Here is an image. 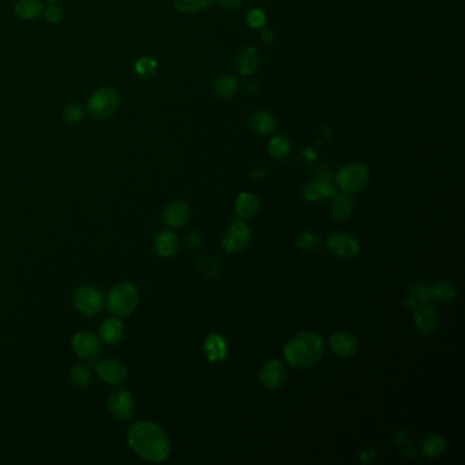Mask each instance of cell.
<instances>
[{"instance_id":"1","label":"cell","mask_w":465,"mask_h":465,"mask_svg":"<svg viewBox=\"0 0 465 465\" xmlns=\"http://www.w3.org/2000/svg\"><path fill=\"white\" fill-rule=\"evenodd\" d=\"M127 442L135 454L153 463L164 461L171 452L167 433L152 422H138L131 425L127 431Z\"/></svg>"},{"instance_id":"2","label":"cell","mask_w":465,"mask_h":465,"mask_svg":"<svg viewBox=\"0 0 465 465\" xmlns=\"http://www.w3.org/2000/svg\"><path fill=\"white\" fill-rule=\"evenodd\" d=\"M325 352L324 339L313 332H302L284 346L285 361L296 370H306L318 363Z\"/></svg>"},{"instance_id":"3","label":"cell","mask_w":465,"mask_h":465,"mask_svg":"<svg viewBox=\"0 0 465 465\" xmlns=\"http://www.w3.org/2000/svg\"><path fill=\"white\" fill-rule=\"evenodd\" d=\"M105 303L112 315L123 318L130 315L137 308L140 303V292L137 286L131 283L124 282L116 284L111 289Z\"/></svg>"},{"instance_id":"4","label":"cell","mask_w":465,"mask_h":465,"mask_svg":"<svg viewBox=\"0 0 465 465\" xmlns=\"http://www.w3.org/2000/svg\"><path fill=\"white\" fill-rule=\"evenodd\" d=\"M121 105V95L115 87L104 86L97 89L87 100L86 112L97 121H107L116 114Z\"/></svg>"},{"instance_id":"5","label":"cell","mask_w":465,"mask_h":465,"mask_svg":"<svg viewBox=\"0 0 465 465\" xmlns=\"http://www.w3.org/2000/svg\"><path fill=\"white\" fill-rule=\"evenodd\" d=\"M370 179L368 168L362 162H351L344 165L336 176V183L339 188L345 193H358L363 190Z\"/></svg>"},{"instance_id":"6","label":"cell","mask_w":465,"mask_h":465,"mask_svg":"<svg viewBox=\"0 0 465 465\" xmlns=\"http://www.w3.org/2000/svg\"><path fill=\"white\" fill-rule=\"evenodd\" d=\"M71 345L76 355L82 361H87V362L96 361L102 351V339L97 334L87 330L76 333Z\"/></svg>"},{"instance_id":"7","label":"cell","mask_w":465,"mask_h":465,"mask_svg":"<svg viewBox=\"0 0 465 465\" xmlns=\"http://www.w3.org/2000/svg\"><path fill=\"white\" fill-rule=\"evenodd\" d=\"M74 304L85 315H96L105 304L100 289L93 285H82L74 292Z\"/></svg>"},{"instance_id":"8","label":"cell","mask_w":465,"mask_h":465,"mask_svg":"<svg viewBox=\"0 0 465 465\" xmlns=\"http://www.w3.org/2000/svg\"><path fill=\"white\" fill-rule=\"evenodd\" d=\"M251 241V231L243 222H234L224 232L222 244L228 253L243 251Z\"/></svg>"},{"instance_id":"9","label":"cell","mask_w":465,"mask_h":465,"mask_svg":"<svg viewBox=\"0 0 465 465\" xmlns=\"http://www.w3.org/2000/svg\"><path fill=\"white\" fill-rule=\"evenodd\" d=\"M134 397L130 392L124 389H116L108 397V409L115 419L121 422H127L133 418L134 413Z\"/></svg>"},{"instance_id":"10","label":"cell","mask_w":465,"mask_h":465,"mask_svg":"<svg viewBox=\"0 0 465 465\" xmlns=\"http://www.w3.org/2000/svg\"><path fill=\"white\" fill-rule=\"evenodd\" d=\"M327 248L340 258H354L359 254V241L349 232H336L327 239Z\"/></svg>"},{"instance_id":"11","label":"cell","mask_w":465,"mask_h":465,"mask_svg":"<svg viewBox=\"0 0 465 465\" xmlns=\"http://www.w3.org/2000/svg\"><path fill=\"white\" fill-rule=\"evenodd\" d=\"M304 200L310 201V203H318V201H324L327 198L334 197L336 191H334V186L330 181L329 175H320L315 179L306 183L303 187Z\"/></svg>"},{"instance_id":"12","label":"cell","mask_w":465,"mask_h":465,"mask_svg":"<svg viewBox=\"0 0 465 465\" xmlns=\"http://www.w3.org/2000/svg\"><path fill=\"white\" fill-rule=\"evenodd\" d=\"M95 371L104 382L109 385L121 384L128 375L127 367L116 359H102L95 364Z\"/></svg>"},{"instance_id":"13","label":"cell","mask_w":465,"mask_h":465,"mask_svg":"<svg viewBox=\"0 0 465 465\" xmlns=\"http://www.w3.org/2000/svg\"><path fill=\"white\" fill-rule=\"evenodd\" d=\"M413 318H415V324H416L418 330H419L423 336H430V334H433V333L437 330L438 322H440L437 308H435L434 306L428 304V302L418 304V306L415 307Z\"/></svg>"},{"instance_id":"14","label":"cell","mask_w":465,"mask_h":465,"mask_svg":"<svg viewBox=\"0 0 465 465\" xmlns=\"http://www.w3.org/2000/svg\"><path fill=\"white\" fill-rule=\"evenodd\" d=\"M286 368L280 361H269L267 363L263 364L260 373V380L265 387L276 390L280 389L285 381H286Z\"/></svg>"},{"instance_id":"15","label":"cell","mask_w":465,"mask_h":465,"mask_svg":"<svg viewBox=\"0 0 465 465\" xmlns=\"http://www.w3.org/2000/svg\"><path fill=\"white\" fill-rule=\"evenodd\" d=\"M191 209L190 206L183 201L171 203L162 212V220L167 227L175 229L181 228L190 220Z\"/></svg>"},{"instance_id":"16","label":"cell","mask_w":465,"mask_h":465,"mask_svg":"<svg viewBox=\"0 0 465 465\" xmlns=\"http://www.w3.org/2000/svg\"><path fill=\"white\" fill-rule=\"evenodd\" d=\"M330 349L340 359H349L358 351V342L354 336L345 332L334 333L330 339Z\"/></svg>"},{"instance_id":"17","label":"cell","mask_w":465,"mask_h":465,"mask_svg":"<svg viewBox=\"0 0 465 465\" xmlns=\"http://www.w3.org/2000/svg\"><path fill=\"white\" fill-rule=\"evenodd\" d=\"M260 66V52L254 47H247L238 55L235 61V70L243 77L253 76Z\"/></svg>"},{"instance_id":"18","label":"cell","mask_w":465,"mask_h":465,"mask_svg":"<svg viewBox=\"0 0 465 465\" xmlns=\"http://www.w3.org/2000/svg\"><path fill=\"white\" fill-rule=\"evenodd\" d=\"M248 123H250L251 130L261 137H267V135L273 134L277 128V121L274 119V116L265 109L254 112L250 116Z\"/></svg>"},{"instance_id":"19","label":"cell","mask_w":465,"mask_h":465,"mask_svg":"<svg viewBox=\"0 0 465 465\" xmlns=\"http://www.w3.org/2000/svg\"><path fill=\"white\" fill-rule=\"evenodd\" d=\"M99 333L102 343L109 345L118 344L124 336V325L119 317L114 315L102 322Z\"/></svg>"},{"instance_id":"20","label":"cell","mask_w":465,"mask_h":465,"mask_svg":"<svg viewBox=\"0 0 465 465\" xmlns=\"http://www.w3.org/2000/svg\"><path fill=\"white\" fill-rule=\"evenodd\" d=\"M155 248L162 258H171L179 250V239L172 231H162L155 239Z\"/></svg>"},{"instance_id":"21","label":"cell","mask_w":465,"mask_h":465,"mask_svg":"<svg viewBox=\"0 0 465 465\" xmlns=\"http://www.w3.org/2000/svg\"><path fill=\"white\" fill-rule=\"evenodd\" d=\"M205 354L210 362H222L228 355L227 342L219 334H210L205 342Z\"/></svg>"},{"instance_id":"22","label":"cell","mask_w":465,"mask_h":465,"mask_svg":"<svg viewBox=\"0 0 465 465\" xmlns=\"http://www.w3.org/2000/svg\"><path fill=\"white\" fill-rule=\"evenodd\" d=\"M14 11L20 20H36L44 13V3L41 0H18Z\"/></svg>"},{"instance_id":"23","label":"cell","mask_w":465,"mask_h":465,"mask_svg":"<svg viewBox=\"0 0 465 465\" xmlns=\"http://www.w3.org/2000/svg\"><path fill=\"white\" fill-rule=\"evenodd\" d=\"M430 296L440 302V303H449L457 296V286L452 282L440 280L430 286Z\"/></svg>"},{"instance_id":"24","label":"cell","mask_w":465,"mask_h":465,"mask_svg":"<svg viewBox=\"0 0 465 465\" xmlns=\"http://www.w3.org/2000/svg\"><path fill=\"white\" fill-rule=\"evenodd\" d=\"M260 209V200L251 193H242L235 203V210L242 219L253 217Z\"/></svg>"},{"instance_id":"25","label":"cell","mask_w":465,"mask_h":465,"mask_svg":"<svg viewBox=\"0 0 465 465\" xmlns=\"http://www.w3.org/2000/svg\"><path fill=\"white\" fill-rule=\"evenodd\" d=\"M239 89V82L232 76H222L213 82V93L219 99H231Z\"/></svg>"},{"instance_id":"26","label":"cell","mask_w":465,"mask_h":465,"mask_svg":"<svg viewBox=\"0 0 465 465\" xmlns=\"http://www.w3.org/2000/svg\"><path fill=\"white\" fill-rule=\"evenodd\" d=\"M446 449V441L440 434H428L422 441V452L425 457L435 459L441 456Z\"/></svg>"},{"instance_id":"27","label":"cell","mask_w":465,"mask_h":465,"mask_svg":"<svg viewBox=\"0 0 465 465\" xmlns=\"http://www.w3.org/2000/svg\"><path fill=\"white\" fill-rule=\"evenodd\" d=\"M430 299H431L430 286L427 284H412L408 289V296L405 299V304L411 308H415L418 304L428 302Z\"/></svg>"},{"instance_id":"28","label":"cell","mask_w":465,"mask_h":465,"mask_svg":"<svg viewBox=\"0 0 465 465\" xmlns=\"http://www.w3.org/2000/svg\"><path fill=\"white\" fill-rule=\"evenodd\" d=\"M354 205L351 198L343 193V194H334V201L332 203V215L337 220H345L352 215Z\"/></svg>"},{"instance_id":"29","label":"cell","mask_w":465,"mask_h":465,"mask_svg":"<svg viewBox=\"0 0 465 465\" xmlns=\"http://www.w3.org/2000/svg\"><path fill=\"white\" fill-rule=\"evenodd\" d=\"M267 153L273 159H285L291 153V141L284 135H276L267 143Z\"/></svg>"},{"instance_id":"30","label":"cell","mask_w":465,"mask_h":465,"mask_svg":"<svg viewBox=\"0 0 465 465\" xmlns=\"http://www.w3.org/2000/svg\"><path fill=\"white\" fill-rule=\"evenodd\" d=\"M70 380L76 387L83 389L92 382L93 373L86 364H76L70 371Z\"/></svg>"},{"instance_id":"31","label":"cell","mask_w":465,"mask_h":465,"mask_svg":"<svg viewBox=\"0 0 465 465\" xmlns=\"http://www.w3.org/2000/svg\"><path fill=\"white\" fill-rule=\"evenodd\" d=\"M86 115V109L78 102H70L63 108V121L68 124L82 123Z\"/></svg>"},{"instance_id":"32","label":"cell","mask_w":465,"mask_h":465,"mask_svg":"<svg viewBox=\"0 0 465 465\" xmlns=\"http://www.w3.org/2000/svg\"><path fill=\"white\" fill-rule=\"evenodd\" d=\"M213 1L215 0H174V6L181 13L191 14L209 7Z\"/></svg>"},{"instance_id":"33","label":"cell","mask_w":465,"mask_h":465,"mask_svg":"<svg viewBox=\"0 0 465 465\" xmlns=\"http://www.w3.org/2000/svg\"><path fill=\"white\" fill-rule=\"evenodd\" d=\"M320 236L315 232L311 231H303L296 236V244L299 248L306 250V251H313L317 250L320 246Z\"/></svg>"},{"instance_id":"34","label":"cell","mask_w":465,"mask_h":465,"mask_svg":"<svg viewBox=\"0 0 465 465\" xmlns=\"http://www.w3.org/2000/svg\"><path fill=\"white\" fill-rule=\"evenodd\" d=\"M156 66L157 63L155 59L152 58H142L141 61H137L135 64V71L140 77H143V78H147L150 77L155 71H156Z\"/></svg>"},{"instance_id":"35","label":"cell","mask_w":465,"mask_h":465,"mask_svg":"<svg viewBox=\"0 0 465 465\" xmlns=\"http://www.w3.org/2000/svg\"><path fill=\"white\" fill-rule=\"evenodd\" d=\"M247 25L251 29H261L265 26L266 22V16L261 8H253L248 14H247Z\"/></svg>"},{"instance_id":"36","label":"cell","mask_w":465,"mask_h":465,"mask_svg":"<svg viewBox=\"0 0 465 465\" xmlns=\"http://www.w3.org/2000/svg\"><path fill=\"white\" fill-rule=\"evenodd\" d=\"M44 14H45V18L51 25H58L63 20V10H61V6H58L56 3H51L44 10Z\"/></svg>"},{"instance_id":"37","label":"cell","mask_w":465,"mask_h":465,"mask_svg":"<svg viewBox=\"0 0 465 465\" xmlns=\"http://www.w3.org/2000/svg\"><path fill=\"white\" fill-rule=\"evenodd\" d=\"M198 267L203 270V273H206L209 276L217 274L219 273V269H220L219 263L216 262L212 257H203V258H200Z\"/></svg>"},{"instance_id":"38","label":"cell","mask_w":465,"mask_h":465,"mask_svg":"<svg viewBox=\"0 0 465 465\" xmlns=\"http://www.w3.org/2000/svg\"><path fill=\"white\" fill-rule=\"evenodd\" d=\"M223 8L228 11H235L242 7L243 0H216Z\"/></svg>"},{"instance_id":"39","label":"cell","mask_w":465,"mask_h":465,"mask_svg":"<svg viewBox=\"0 0 465 465\" xmlns=\"http://www.w3.org/2000/svg\"><path fill=\"white\" fill-rule=\"evenodd\" d=\"M187 243L191 248H200L201 244H203V238L201 235L197 232V231H193L188 234V238H187Z\"/></svg>"},{"instance_id":"40","label":"cell","mask_w":465,"mask_h":465,"mask_svg":"<svg viewBox=\"0 0 465 465\" xmlns=\"http://www.w3.org/2000/svg\"><path fill=\"white\" fill-rule=\"evenodd\" d=\"M265 175H266L265 169H254V171H251V174H250V176H251L253 179H261Z\"/></svg>"},{"instance_id":"41","label":"cell","mask_w":465,"mask_h":465,"mask_svg":"<svg viewBox=\"0 0 465 465\" xmlns=\"http://www.w3.org/2000/svg\"><path fill=\"white\" fill-rule=\"evenodd\" d=\"M262 40L265 42H272L273 41V33L272 32H263Z\"/></svg>"},{"instance_id":"42","label":"cell","mask_w":465,"mask_h":465,"mask_svg":"<svg viewBox=\"0 0 465 465\" xmlns=\"http://www.w3.org/2000/svg\"><path fill=\"white\" fill-rule=\"evenodd\" d=\"M45 1H48V3L51 4V3H58V1H61V0H45Z\"/></svg>"}]
</instances>
